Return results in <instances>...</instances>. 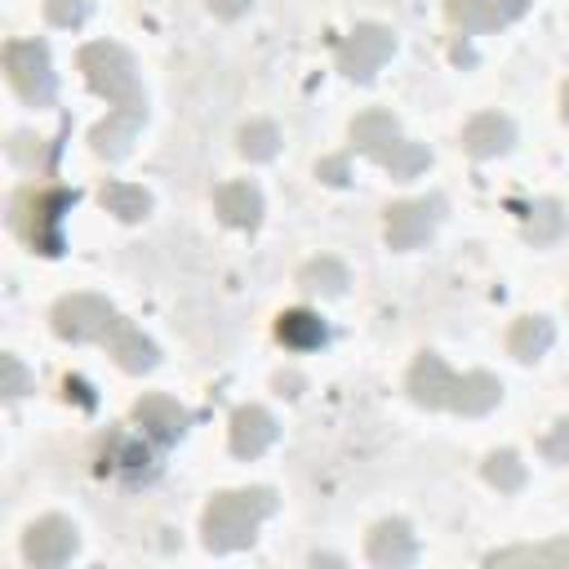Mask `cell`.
<instances>
[{"label": "cell", "instance_id": "obj_1", "mask_svg": "<svg viewBox=\"0 0 569 569\" xmlns=\"http://www.w3.org/2000/svg\"><path fill=\"white\" fill-rule=\"evenodd\" d=\"M276 511L271 489H240V493H218L204 511V547L213 551H236L253 542V529L262 516Z\"/></svg>", "mask_w": 569, "mask_h": 569}, {"label": "cell", "instance_id": "obj_2", "mask_svg": "<svg viewBox=\"0 0 569 569\" xmlns=\"http://www.w3.org/2000/svg\"><path fill=\"white\" fill-rule=\"evenodd\" d=\"M80 71L84 80L116 107H142V89H138V71H133V58L120 49V44H107V40H93L80 49Z\"/></svg>", "mask_w": 569, "mask_h": 569}, {"label": "cell", "instance_id": "obj_3", "mask_svg": "<svg viewBox=\"0 0 569 569\" xmlns=\"http://www.w3.org/2000/svg\"><path fill=\"white\" fill-rule=\"evenodd\" d=\"M4 71H9V84L18 89L22 102H31V107H49L53 102L49 49L40 40H13L4 49Z\"/></svg>", "mask_w": 569, "mask_h": 569}, {"label": "cell", "instance_id": "obj_4", "mask_svg": "<svg viewBox=\"0 0 569 569\" xmlns=\"http://www.w3.org/2000/svg\"><path fill=\"white\" fill-rule=\"evenodd\" d=\"M116 325H120L116 311H111L102 298H93V293H71V298H62V302L53 307V329H58L62 338H71V342L107 338Z\"/></svg>", "mask_w": 569, "mask_h": 569}, {"label": "cell", "instance_id": "obj_5", "mask_svg": "<svg viewBox=\"0 0 569 569\" xmlns=\"http://www.w3.org/2000/svg\"><path fill=\"white\" fill-rule=\"evenodd\" d=\"M76 547H80L76 525L62 520V516H44V520H36V525L27 529V538H22V556H27L31 565H40V569H53V565L71 560Z\"/></svg>", "mask_w": 569, "mask_h": 569}, {"label": "cell", "instance_id": "obj_6", "mask_svg": "<svg viewBox=\"0 0 569 569\" xmlns=\"http://www.w3.org/2000/svg\"><path fill=\"white\" fill-rule=\"evenodd\" d=\"M387 58H391V31L378 27V22L356 27V31L347 36L342 53H338V62H342V71H347L351 80H369Z\"/></svg>", "mask_w": 569, "mask_h": 569}, {"label": "cell", "instance_id": "obj_7", "mask_svg": "<svg viewBox=\"0 0 569 569\" xmlns=\"http://www.w3.org/2000/svg\"><path fill=\"white\" fill-rule=\"evenodd\" d=\"M436 218H440V200H405V204L387 209V240H391V249H413L418 240H427Z\"/></svg>", "mask_w": 569, "mask_h": 569}, {"label": "cell", "instance_id": "obj_8", "mask_svg": "<svg viewBox=\"0 0 569 569\" xmlns=\"http://www.w3.org/2000/svg\"><path fill=\"white\" fill-rule=\"evenodd\" d=\"M445 9L462 31H489V27L520 18L529 9V0H445Z\"/></svg>", "mask_w": 569, "mask_h": 569}, {"label": "cell", "instance_id": "obj_9", "mask_svg": "<svg viewBox=\"0 0 569 569\" xmlns=\"http://www.w3.org/2000/svg\"><path fill=\"white\" fill-rule=\"evenodd\" d=\"M453 373L445 369V360L440 356H431V351H422L418 356V365L409 369V396L418 400V405H427V409H436V405H449V396H453Z\"/></svg>", "mask_w": 569, "mask_h": 569}, {"label": "cell", "instance_id": "obj_10", "mask_svg": "<svg viewBox=\"0 0 569 569\" xmlns=\"http://www.w3.org/2000/svg\"><path fill=\"white\" fill-rule=\"evenodd\" d=\"M271 440H276V418L258 405H240L236 418H231V449L240 458H258Z\"/></svg>", "mask_w": 569, "mask_h": 569}, {"label": "cell", "instance_id": "obj_11", "mask_svg": "<svg viewBox=\"0 0 569 569\" xmlns=\"http://www.w3.org/2000/svg\"><path fill=\"white\" fill-rule=\"evenodd\" d=\"M511 142H516V129H511V120L498 116V111H485V116H476V120L462 129V147H467L476 160L502 156Z\"/></svg>", "mask_w": 569, "mask_h": 569}, {"label": "cell", "instance_id": "obj_12", "mask_svg": "<svg viewBox=\"0 0 569 569\" xmlns=\"http://www.w3.org/2000/svg\"><path fill=\"white\" fill-rule=\"evenodd\" d=\"M413 556H418V547H413V533H409L405 520H387V525H378L369 533V560L373 565L405 569V565H413Z\"/></svg>", "mask_w": 569, "mask_h": 569}, {"label": "cell", "instance_id": "obj_13", "mask_svg": "<svg viewBox=\"0 0 569 569\" xmlns=\"http://www.w3.org/2000/svg\"><path fill=\"white\" fill-rule=\"evenodd\" d=\"M138 124H142V107H116V111H111V116L89 133V142H93V151H98V156L120 160V156L129 151V142H133Z\"/></svg>", "mask_w": 569, "mask_h": 569}, {"label": "cell", "instance_id": "obj_14", "mask_svg": "<svg viewBox=\"0 0 569 569\" xmlns=\"http://www.w3.org/2000/svg\"><path fill=\"white\" fill-rule=\"evenodd\" d=\"M133 418L156 436V440H178L187 431V409H178V400L169 396H142Z\"/></svg>", "mask_w": 569, "mask_h": 569}, {"label": "cell", "instance_id": "obj_15", "mask_svg": "<svg viewBox=\"0 0 569 569\" xmlns=\"http://www.w3.org/2000/svg\"><path fill=\"white\" fill-rule=\"evenodd\" d=\"M71 200L76 196H67V191H44V196H36V222L27 227V240L40 249V253H58V218H62V209H71Z\"/></svg>", "mask_w": 569, "mask_h": 569}, {"label": "cell", "instance_id": "obj_16", "mask_svg": "<svg viewBox=\"0 0 569 569\" xmlns=\"http://www.w3.org/2000/svg\"><path fill=\"white\" fill-rule=\"evenodd\" d=\"M213 204H218L222 222H231V227H253V222L262 218V196H258L249 182H227V187H218Z\"/></svg>", "mask_w": 569, "mask_h": 569}, {"label": "cell", "instance_id": "obj_17", "mask_svg": "<svg viewBox=\"0 0 569 569\" xmlns=\"http://www.w3.org/2000/svg\"><path fill=\"white\" fill-rule=\"evenodd\" d=\"M498 396H502L498 378H489V373H467V378L453 382L449 409H458V413H489V409L498 405Z\"/></svg>", "mask_w": 569, "mask_h": 569}, {"label": "cell", "instance_id": "obj_18", "mask_svg": "<svg viewBox=\"0 0 569 569\" xmlns=\"http://www.w3.org/2000/svg\"><path fill=\"white\" fill-rule=\"evenodd\" d=\"M396 138H400V129H396L391 111H365V116L351 120V142H356L360 151H369L373 160H378Z\"/></svg>", "mask_w": 569, "mask_h": 569}, {"label": "cell", "instance_id": "obj_19", "mask_svg": "<svg viewBox=\"0 0 569 569\" xmlns=\"http://www.w3.org/2000/svg\"><path fill=\"white\" fill-rule=\"evenodd\" d=\"M107 342H111V356L120 360V369H129V373H142V369L156 365V347L138 329H129V325H116L107 333Z\"/></svg>", "mask_w": 569, "mask_h": 569}, {"label": "cell", "instance_id": "obj_20", "mask_svg": "<svg viewBox=\"0 0 569 569\" xmlns=\"http://www.w3.org/2000/svg\"><path fill=\"white\" fill-rule=\"evenodd\" d=\"M507 347H511L516 360H538V356L551 347V320H542V316L516 320L511 333H507Z\"/></svg>", "mask_w": 569, "mask_h": 569}, {"label": "cell", "instance_id": "obj_21", "mask_svg": "<svg viewBox=\"0 0 569 569\" xmlns=\"http://www.w3.org/2000/svg\"><path fill=\"white\" fill-rule=\"evenodd\" d=\"M489 565H556V569H569V538H556V542H538V547H511V551H498L489 556Z\"/></svg>", "mask_w": 569, "mask_h": 569}, {"label": "cell", "instance_id": "obj_22", "mask_svg": "<svg viewBox=\"0 0 569 569\" xmlns=\"http://www.w3.org/2000/svg\"><path fill=\"white\" fill-rule=\"evenodd\" d=\"M298 284H302L307 293H325V298H333V293L347 289V267H342L338 258H316V262H307V267L298 271Z\"/></svg>", "mask_w": 569, "mask_h": 569}, {"label": "cell", "instance_id": "obj_23", "mask_svg": "<svg viewBox=\"0 0 569 569\" xmlns=\"http://www.w3.org/2000/svg\"><path fill=\"white\" fill-rule=\"evenodd\" d=\"M98 200L107 204V213H116V218H124V222H138V218L151 209V196H147L142 187H129V182H107Z\"/></svg>", "mask_w": 569, "mask_h": 569}, {"label": "cell", "instance_id": "obj_24", "mask_svg": "<svg viewBox=\"0 0 569 569\" xmlns=\"http://www.w3.org/2000/svg\"><path fill=\"white\" fill-rule=\"evenodd\" d=\"M276 333L289 342V347H320L325 342V325L311 316V311H284Z\"/></svg>", "mask_w": 569, "mask_h": 569}, {"label": "cell", "instance_id": "obj_25", "mask_svg": "<svg viewBox=\"0 0 569 569\" xmlns=\"http://www.w3.org/2000/svg\"><path fill=\"white\" fill-rule=\"evenodd\" d=\"M560 231H565V213H560V204H556V200H538V204L529 209L525 236H529L533 244H551V240H560Z\"/></svg>", "mask_w": 569, "mask_h": 569}, {"label": "cell", "instance_id": "obj_26", "mask_svg": "<svg viewBox=\"0 0 569 569\" xmlns=\"http://www.w3.org/2000/svg\"><path fill=\"white\" fill-rule=\"evenodd\" d=\"M396 178H413L418 169H427V147H418V142H405V138H396L382 156H378Z\"/></svg>", "mask_w": 569, "mask_h": 569}, {"label": "cell", "instance_id": "obj_27", "mask_svg": "<svg viewBox=\"0 0 569 569\" xmlns=\"http://www.w3.org/2000/svg\"><path fill=\"white\" fill-rule=\"evenodd\" d=\"M485 480L498 485L502 493H516L525 485V467H520V458L511 449H502V453H489L485 458Z\"/></svg>", "mask_w": 569, "mask_h": 569}, {"label": "cell", "instance_id": "obj_28", "mask_svg": "<svg viewBox=\"0 0 569 569\" xmlns=\"http://www.w3.org/2000/svg\"><path fill=\"white\" fill-rule=\"evenodd\" d=\"M276 147H280V133H276L271 120H253V124L240 129V151H244L249 160H271Z\"/></svg>", "mask_w": 569, "mask_h": 569}, {"label": "cell", "instance_id": "obj_29", "mask_svg": "<svg viewBox=\"0 0 569 569\" xmlns=\"http://www.w3.org/2000/svg\"><path fill=\"white\" fill-rule=\"evenodd\" d=\"M44 13H49L53 27H80L84 13H89V0H49Z\"/></svg>", "mask_w": 569, "mask_h": 569}, {"label": "cell", "instance_id": "obj_30", "mask_svg": "<svg viewBox=\"0 0 569 569\" xmlns=\"http://www.w3.org/2000/svg\"><path fill=\"white\" fill-rule=\"evenodd\" d=\"M0 391H4L9 400L27 391V369H22L13 356H0Z\"/></svg>", "mask_w": 569, "mask_h": 569}, {"label": "cell", "instance_id": "obj_31", "mask_svg": "<svg viewBox=\"0 0 569 569\" xmlns=\"http://www.w3.org/2000/svg\"><path fill=\"white\" fill-rule=\"evenodd\" d=\"M542 453H547L551 462H569V422H560V427L542 440Z\"/></svg>", "mask_w": 569, "mask_h": 569}, {"label": "cell", "instance_id": "obj_32", "mask_svg": "<svg viewBox=\"0 0 569 569\" xmlns=\"http://www.w3.org/2000/svg\"><path fill=\"white\" fill-rule=\"evenodd\" d=\"M9 151H13L18 164H36V160H40V138H31V133H13Z\"/></svg>", "mask_w": 569, "mask_h": 569}, {"label": "cell", "instance_id": "obj_33", "mask_svg": "<svg viewBox=\"0 0 569 569\" xmlns=\"http://www.w3.org/2000/svg\"><path fill=\"white\" fill-rule=\"evenodd\" d=\"M316 173H320L325 182H333V187H338V182H347V160H342V156H329V160H320V169H316Z\"/></svg>", "mask_w": 569, "mask_h": 569}, {"label": "cell", "instance_id": "obj_34", "mask_svg": "<svg viewBox=\"0 0 569 569\" xmlns=\"http://www.w3.org/2000/svg\"><path fill=\"white\" fill-rule=\"evenodd\" d=\"M209 9H213L218 18H240V13L249 9V0H209Z\"/></svg>", "mask_w": 569, "mask_h": 569}, {"label": "cell", "instance_id": "obj_35", "mask_svg": "<svg viewBox=\"0 0 569 569\" xmlns=\"http://www.w3.org/2000/svg\"><path fill=\"white\" fill-rule=\"evenodd\" d=\"M280 391H284V396H293V391H298V378H293V373H289V378L280 373Z\"/></svg>", "mask_w": 569, "mask_h": 569}, {"label": "cell", "instance_id": "obj_36", "mask_svg": "<svg viewBox=\"0 0 569 569\" xmlns=\"http://www.w3.org/2000/svg\"><path fill=\"white\" fill-rule=\"evenodd\" d=\"M565 120H569V89H565Z\"/></svg>", "mask_w": 569, "mask_h": 569}]
</instances>
